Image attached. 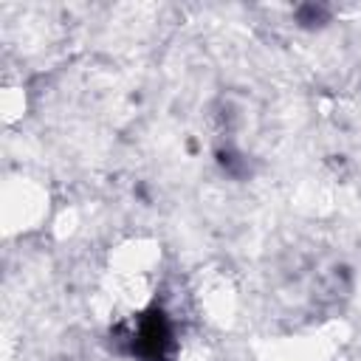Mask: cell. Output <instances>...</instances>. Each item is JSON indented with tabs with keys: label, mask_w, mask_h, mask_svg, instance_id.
I'll use <instances>...</instances> for the list:
<instances>
[{
	"label": "cell",
	"mask_w": 361,
	"mask_h": 361,
	"mask_svg": "<svg viewBox=\"0 0 361 361\" xmlns=\"http://www.w3.org/2000/svg\"><path fill=\"white\" fill-rule=\"evenodd\" d=\"M127 353L138 361H172L175 358V330L161 307L141 310L124 330Z\"/></svg>",
	"instance_id": "1"
},
{
	"label": "cell",
	"mask_w": 361,
	"mask_h": 361,
	"mask_svg": "<svg viewBox=\"0 0 361 361\" xmlns=\"http://www.w3.org/2000/svg\"><path fill=\"white\" fill-rule=\"evenodd\" d=\"M327 17H330V11L324 6H316V3H305L296 8V23L305 28H319L327 23Z\"/></svg>",
	"instance_id": "2"
}]
</instances>
